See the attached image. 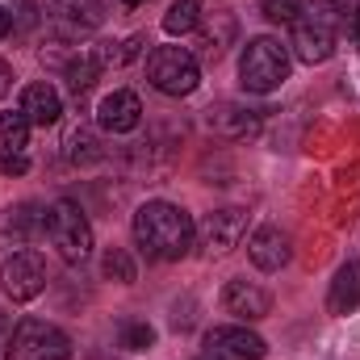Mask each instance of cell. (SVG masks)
Returning a JSON list of instances; mask_svg holds the SVG:
<instances>
[{"instance_id": "1", "label": "cell", "mask_w": 360, "mask_h": 360, "mask_svg": "<svg viewBox=\"0 0 360 360\" xmlns=\"http://www.w3.org/2000/svg\"><path fill=\"white\" fill-rule=\"evenodd\" d=\"M193 239H197L193 218L172 201H147L134 210V243L143 248L147 260L172 264L180 256H188Z\"/></svg>"}, {"instance_id": "2", "label": "cell", "mask_w": 360, "mask_h": 360, "mask_svg": "<svg viewBox=\"0 0 360 360\" xmlns=\"http://www.w3.org/2000/svg\"><path fill=\"white\" fill-rule=\"evenodd\" d=\"M289 80V46L276 38H252L239 59V84L256 96H269Z\"/></svg>"}, {"instance_id": "3", "label": "cell", "mask_w": 360, "mask_h": 360, "mask_svg": "<svg viewBox=\"0 0 360 360\" xmlns=\"http://www.w3.org/2000/svg\"><path fill=\"white\" fill-rule=\"evenodd\" d=\"M46 235L63 264H84L92 256V226L76 201H55L46 210Z\"/></svg>"}, {"instance_id": "4", "label": "cell", "mask_w": 360, "mask_h": 360, "mask_svg": "<svg viewBox=\"0 0 360 360\" xmlns=\"http://www.w3.org/2000/svg\"><path fill=\"white\" fill-rule=\"evenodd\" d=\"M4 360H72V340L42 319H21Z\"/></svg>"}, {"instance_id": "5", "label": "cell", "mask_w": 360, "mask_h": 360, "mask_svg": "<svg viewBox=\"0 0 360 360\" xmlns=\"http://www.w3.org/2000/svg\"><path fill=\"white\" fill-rule=\"evenodd\" d=\"M147 80L164 92V96H188V92L201 84L197 55L184 51V46H160V51H151V59H147Z\"/></svg>"}, {"instance_id": "6", "label": "cell", "mask_w": 360, "mask_h": 360, "mask_svg": "<svg viewBox=\"0 0 360 360\" xmlns=\"http://www.w3.org/2000/svg\"><path fill=\"white\" fill-rule=\"evenodd\" d=\"M248 235V210L239 205H226V210H214L197 222V248L205 256H226L231 248H239V239Z\"/></svg>"}, {"instance_id": "7", "label": "cell", "mask_w": 360, "mask_h": 360, "mask_svg": "<svg viewBox=\"0 0 360 360\" xmlns=\"http://www.w3.org/2000/svg\"><path fill=\"white\" fill-rule=\"evenodd\" d=\"M0 289H4V297H13V302H34V297L46 289V264H42V256H34V252H13V256L0 264Z\"/></svg>"}, {"instance_id": "8", "label": "cell", "mask_w": 360, "mask_h": 360, "mask_svg": "<svg viewBox=\"0 0 360 360\" xmlns=\"http://www.w3.org/2000/svg\"><path fill=\"white\" fill-rule=\"evenodd\" d=\"M269 344L248 327H214L205 331V356L210 360H264Z\"/></svg>"}, {"instance_id": "9", "label": "cell", "mask_w": 360, "mask_h": 360, "mask_svg": "<svg viewBox=\"0 0 360 360\" xmlns=\"http://www.w3.org/2000/svg\"><path fill=\"white\" fill-rule=\"evenodd\" d=\"M222 310L235 314L239 323H260V319H269L272 297H269L264 285L239 276V281H226V289H222Z\"/></svg>"}, {"instance_id": "10", "label": "cell", "mask_w": 360, "mask_h": 360, "mask_svg": "<svg viewBox=\"0 0 360 360\" xmlns=\"http://www.w3.org/2000/svg\"><path fill=\"white\" fill-rule=\"evenodd\" d=\"M46 226V214L34 201H17L0 214V248L4 252H25V243L34 239V231Z\"/></svg>"}, {"instance_id": "11", "label": "cell", "mask_w": 360, "mask_h": 360, "mask_svg": "<svg viewBox=\"0 0 360 360\" xmlns=\"http://www.w3.org/2000/svg\"><path fill=\"white\" fill-rule=\"evenodd\" d=\"M139 122H143V101L130 89L109 92V96L96 105V126L109 130V134H130Z\"/></svg>"}, {"instance_id": "12", "label": "cell", "mask_w": 360, "mask_h": 360, "mask_svg": "<svg viewBox=\"0 0 360 360\" xmlns=\"http://www.w3.org/2000/svg\"><path fill=\"white\" fill-rule=\"evenodd\" d=\"M235 34H239V21H235V13L218 8V13L201 17V25H197V55H201L205 63H218V59L226 55V46L235 42Z\"/></svg>"}, {"instance_id": "13", "label": "cell", "mask_w": 360, "mask_h": 360, "mask_svg": "<svg viewBox=\"0 0 360 360\" xmlns=\"http://www.w3.org/2000/svg\"><path fill=\"white\" fill-rule=\"evenodd\" d=\"M293 55L302 59V63H327L331 55H335V30H327L323 21H314V17H302L297 25H293Z\"/></svg>"}, {"instance_id": "14", "label": "cell", "mask_w": 360, "mask_h": 360, "mask_svg": "<svg viewBox=\"0 0 360 360\" xmlns=\"http://www.w3.org/2000/svg\"><path fill=\"white\" fill-rule=\"evenodd\" d=\"M293 248H289V235L281 226H260L252 239H248V260L260 272H281L289 264Z\"/></svg>"}, {"instance_id": "15", "label": "cell", "mask_w": 360, "mask_h": 360, "mask_svg": "<svg viewBox=\"0 0 360 360\" xmlns=\"http://www.w3.org/2000/svg\"><path fill=\"white\" fill-rule=\"evenodd\" d=\"M210 117V130H218V134H226V139H248V134H256L260 130V122H264V113L260 109H248V105H239V101H222V105H214V109H205Z\"/></svg>"}, {"instance_id": "16", "label": "cell", "mask_w": 360, "mask_h": 360, "mask_svg": "<svg viewBox=\"0 0 360 360\" xmlns=\"http://www.w3.org/2000/svg\"><path fill=\"white\" fill-rule=\"evenodd\" d=\"M51 17H55V25L63 34L80 38V34H89V30H96L105 21V4L101 0H55L51 4Z\"/></svg>"}, {"instance_id": "17", "label": "cell", "mask_w": 360, "mask_h": 360, "mask_svg": "<svg viewBox=\"0 0 360 360\" xmlns=\"http://www.w3.org/2000/svg\"><path fill=\"white\" fill-rule=\"evenodd\" d=\"M21 113H25L30 126H55L63 117V101H59V92L51 89L46 80H38V84H30L21 92Z\"/></svg>"}, {"instance_id": "18", "label": "cell", "mask_w": 360, "mask_h": 360, "mask_svg": "<svg viewBox=\"0 0 360 360\" xmlns=\"http://www.w3.org/2000/svg\"><path fill=\"white\" fill-rule=\"evenodd\" d=\"M360 306V260L340 264L331 276V289H327V310L331 314H352Z\"/></svg>"}, {"instance_id": "19", "label": "cell", "mask_w": 360, "mask_h": 360, "mask_svg": "<svg viewBox=\"0 0 360 360\" xmlns=\"http://www.w3.org/2000/svg\"><path fill=\"white\" fill-rule=\"evenodd\" d=\"M63 155H68V164H76V168H92V164H101L105 160V147H101V134L92 130V126H72L68 130V139H63Z\"/></svg>"}, {"instance_id": "20", "label": "cell", "mask_w": 360, "mask_h": 360, "mask_svg": "<svg viewBox=\"0 0 360 360\" xmlns=\"http://www.w3.org/2000/svg\"><path fill=\"white\" fill-rule=\"evenodd\" d=\"M25 143H30V122L25 113L17 109H4L0 113V160H13V155H25Z\"/></svg>"}, {"instance_id": "21", "label": "cell", "mask_w": 360, "mask_h": 360, "mask_svg": "<svg viewBox=\"0 0 360 360\" xmlns=\"http://www.w3.org/2000/svg\"><path fill=\"white\" fill-rule=\"evenodd\" d=\"M201 17H205V4L201 0H172L168 13H164V30L172 38H184V34H193L201 25Z\"/></svg>"}, {"instance_id": "22", "label": "cell", "mask_w": 360, "mask_h": 360, "mask_svg": "<svg viewBox=\"0 0 360 360\" xmlns=\"http://www.w3.org/2000/svg\"><path fill=\"white\" fill-rule=\"evenodd\" d=\"M101 272H105V281H117V285H134V256L126 252V248H105V256H101Z\"/></svg>"}, {"instance_id": "23", "label": "cell", "mask_w": 360, "mask_h": 360, "mask_svg": "<svg viewBox=\"0 0 360 360\" xmlns=\"http://www.w3.org/2000/svg\"><path fill=\"white\" fill-rule=\"evenodd\" d=\"M306 17H314V21H323L327 30H344L348 21H352V4L348 0H314L310 8H306Z\"/></svg>"}, {"instance_id": "24", "label": "cell", "mask_w": 360, "mask_h": 360, "mask_svg": "<svg viewBox=\"0 0 360 360\" xmlns=\"http://www.w3.org/2000/svg\"><path fill=\"white\" fill-rule=\"evenodd\" d=\"M260 13L276 25H297L306 8H302V0H260Z\"/></svg>"}, {"instance_id": "25", "label": "cell", "mask_w": 360, "mask_h": 360, "mask_svg": "<svg viewBox=\"0 0 360 360\" xmlns=\"http://www.w3.org/2000/svg\"><path fill=\"white\" fill-rule=\"evenodd\" d=\"M151 344H155V331L147 323H122V348L126 352H143Z\"/></svg>"}, {"instance_id": "26", "label": "cell", "mask_w": 360, "mask_h": 360, "mask_svg": "<svg viewBox=\"0 0 360 360\" xmlns=\"http://www.w3.org/2000/svg\"><path fill=\"white\" fill-rule=\"evenodd\" d=\"M143 46H151V42H147V34L126 38V42L117 46V68H122V63H130V59H139V55H143Z\"/></svg>"}, {"instance_id": "27", "label": "cell", "mask_w": 360, "mask_h": 360, "mask_svg": "<svg viewBox=\"0 0 360 360\" xmlns=\"http://www.w3.org/2000/svg\"><path fill=\"white\" fill-rule=\"evenodd\" d=\"M0 168H4V172H8V176H21V172H25V168H30V160H25V155H13V160H4V164H0Z\"/></svg>"}, {"instance_id": "28", "label": "cell", "mask_w": 360, "mask_h": 360, "mask_svg": "<svg viewBox=\"0 0 360 360\" xmlns=\"http://www.w3.org/2000/svg\"><path fill=\"white\" fill-rule=\"evenodd\" d=\"M8 89H13V68L0 59V96H8Z\"/></svg>"}, {"instance_id": "29", "label": "cell", "mask_w": 360, "mask_h": 360, "mask_svg": "<svg viewBox=\"0 0 360 360\" xmlns=\"http://www.w3.org/2000/svg\"><path fill=\"white\" fill-rule=\"evenodd\" d=\"M8 30H13V13H8V8H0V38H4Z\"/></svg>"}, {"instance_id": "30", "label": "cell", "mask_w": 360, "mask_h": 360, "mask_svg": "<svg viewBox=\"0 0 360 360\" xmlns=\"http://www.w3.org/2000/svg\"><path fill=\"white\" fill-rule=\"evenodd\" d=\"M352 38H356V46H360V8H352Z\"/></svg>"}, {"instance_id": "31", "label": "cell", "mask_w": 360, "mask_h": 360, "mask_svg": "<svg viewBox=\"0 0 360 360\" xmlns=\"http://www.w3.org/2000/svg\"><path fill=\"white\" fill-rule=\"evenodd\" d=\"M4 331H8V314L0 310V335H4Z\"/></svg>"}, {"instance_id": "32", "label": "cell", "mask_w": 360, "mask_h": 360, "mask_svg": "<svg viewBox=\"0 0 360 360\" xmlns=\"http://www.w3.org/2000/svg\"><path fill=\"white\" fill-rule=\"evenodd\" d=\"M122 4H126V8H139V4H147V0H122Z\"/></svg>"}, {"instance_id": "33", "label": "cell", "mask_w": 360, "mask_h": 360, "mask_svg": "<svg viewBox=\"0 0 360 360\" xmlns=\"http://www.w3.org/2000/svg\"><path fill=\"white\" fill-rule=\"evenodd\" d=\"M201 360H210V356H201Z\"/></svg>"}]
</instances>
